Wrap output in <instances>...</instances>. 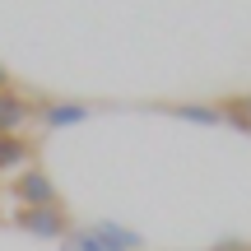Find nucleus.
<instances>
[{
  "mask_svg": "<svg viewBox=\"0 0 251 251\" xmlns=\"http://www.w3.org/2000/svg\"><path fill=\"white\" fill-rule=\"evenodd\" d=\"M214 251H251V242H237V237H224V242H214Z\"/></svg>",
  "mask_w": 251,
  "mask_h": 251,
  "instance_id": "9d476101",
  "label": "nucleus"
},
{
  "mask_svg": "<svg viewBox=\"0 0 251 251\" xmlns=\"http://www.w3.org/2000/svg\"><path fill=\"white\" fill-rule=\"evenodd\" d=\"M163 112L177 117V121H196V126H219V121H224L219 102H168Z\"/></svg>",
  "mask_w": 251,
  "mask_h": 251,
  "instance_id": "423d86ee",
  "label": "nucleus"
},
{
  "mask_svg": "<svg viewBox=\"0 0 251 251\" xmlns=\"http://www.w3.org/2000/svg\"><path fill=\"white\" fill-rule=\"evenodd\" d=\"M219 112H224V121L233 126V130L251 135V93H242V98H228V102H219Z\"/></svg>",
  "mask_w": 251,
  "mask_h": 251,
  "instance_id": "6e6552de",
  "label": "nucleus"
},
{
  "mask_svg": "<svg viewBox=\"0 0 251 251\" xmlns=\"http://www.w3.org/2000/svg\"><path fill=\"white\" fill-rule=\"evenodd\" d=\"M28 158H33V140H24V135H0V172L28 168Z\"/></svg>",
  "mask_w": 251,
  "mask_h": 251,
  "instance_id": "0eeeda50",
  "label": "nucleus"
},
{
  "mask_svg": "<svg viewBox=\"0 0 251 251\" xmlns=\"http://www.w3.org/2000/svg\"><path fill=\"white\" fill-rule=\"evenodd\" d=\"M14 228L19 233L47 237V242H61L70 233V209L65 205H42V209H14Z\"/></svg>",
  "mask_w": 251,
  "mask_h": 251,
  "instance_id": "f257e3e1",
  "label": "nucleus"
},
{
  "mask_svg": "<svg viewBox=\"0 0 251 251\" xmlns=\"http://www.w3.org/2000/svg\"><path fill=\"white\" fill-rule=\"evenodd\" d=\"M0 89H9V70H5V61H0Z\"/></svg>",
  "mask_w": 251,
  "mask_h": 251,
  "instance_id": "9b49d317",
  "label": "nucleus"
},
{
  "mask_svg": "<svg viewBox=\"0 0 251 251\" xmlns=\"http://www.w3.org/2000/svg\"><path fill=\"white\" fill-rule=\"evenodd\" d=\"M33 117V102L19 89H0V135H19V126Z\"/></svg>",
  "mask_w": 251,
  "mask_h": 251,
  "instance_id": "39448f33",
  "label": "nucleus"
},
{
  "mask_svg": "<svg viewBox=\"0 0 251 251\" xmlns=\"http://www.w3.org/2000/svg\"><path fill=\"white\" fill-rule=\"evenodd\" d=\"M9 191H14L19 209H42V205H61V191H56V181L47 177V168H24L14 181H9Z\"/></svg>",
  "mask_w": 251,
  "mask_h": 251,
  "instance_id": "f03ea898",
  "label": "nucleus"
},
{
  "mask_svg": "<svg viewBox=\"0 0 251 251\" xmlns=\"http://www.w3.org/2000/svg\"><path fill=\"white\" fill-rule=\"evenodd\" d=\"M61 242H65V251H102V242H98L93 228H70Z\"/></svg>",
  "mask_w": 251,
  "mask_h": 251,
  "instance_id": "1a4fd4ad",
  "label": "nucleus"
},
{
  "mask_svg": "<svg viewBox=\"0 0 251 251\" xmlns=\"http://www.w3.org/2000/svg\"><path fill=\"white\" fill-rule=\"evenodd\" d=\"M89 102H42V107H33V117L47 126V130H65V126H79L89 121Z\"/></svg>",
  "mask_w": 251,
  "mask_h": 251,
  "instance_id": "7ed1b4c3",
  "label": "nucleus"
},
{
  "mask_svg": "<svg viewBox=\"0 0 251 251\" xmlns=\"http://www.w3.org/2000/svg\"><path fill=\"white\" fill-rule=\"evenodd\" d=\"M93 233H98L102 251H144V237L130 233V228H121L117 219H98V224H89Z\"/></svg>",
  "mask_w": 251,
  "mask_h": 251,
  "instance_id": "20e7f679",
  "label": "nucleus"
}]
</instances>
